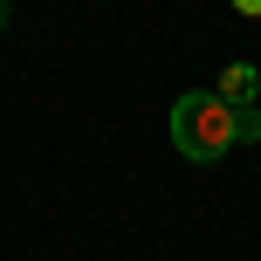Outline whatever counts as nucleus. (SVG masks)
I'll return each mask as SVG.
<instances>
[{
    "mask_svg": "<svg viewBox=\"0 0 261 261\" xmlns=\"http://www.w3.org/2000/svg\"><path fill=\"white\" fill-rule=\"evenodd\" d=\"M172 144H179L186 158H199V165L227 158L241 144V103L220 96V90H186L179 103H172Z\"/></svg>",
    "mask_w": 261,
    "mask_h": 261,
    "instance_id": "obj_1",
    "label": "nucleus"
},
{
    "mask_svg": "<svg viewBox=\"0 0 261 261\" xmlns=\"http://www.w3.org/2000/svg\"><path fill=\"white\" fill-rule=\"evenodd\" d=\"M241 7H261V0H241Z\"/></svg>",
    "mask_w": 261,
    "mask_h": 261,
    "instance_id": "obj_2",
    "label": "nucleus"
}]
</instances>
